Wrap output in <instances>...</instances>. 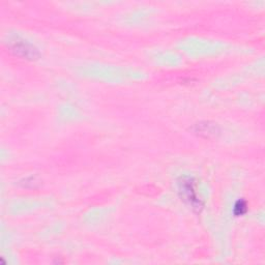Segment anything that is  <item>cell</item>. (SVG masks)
I'll return each instance as SVG.
<instances>
[{
    "instance_id": "cell-1",
    "label": "cell",
    "mask_w": 265,
    "mask_h": 265,
    "mask_svg": "<svg viewBox=\"0 0 265 265\" xmlns=\"http://www.w3.org/2000/svg\"><path fill=\"white\" fill-rule=\"evenodd\" d=\"M177 185H178V194L181 200L188 206H191L194 211L200 212L202 208H203L204 203L197 195L196 180L192 177V176L183 175L178 178Z\"/></svg>"
},
{
    "instance_id": "cell-2",
    "label": "cell",
    "mask_w": 265,
    "mask_h": 265,
    "mask_svg": "<svg viewBox=\"0 0 265 265\" xmlns=\"http://www.w3.org/2000/svg\"><path fill=\"white\" fill-rule=\"evenodd\" d=\"M12 51L16 52V54H20L26 58H35L39 53L37 50L30 44L22 41L21 43L15 42L12 45Z\"/></svg>"
},
{
    "instance_id": "cell-3",
    "label": "cell",
    "mask_w": 265,
    "mask_h": 265,
    "mask_svg": "<svg viewBox=\"0 0 265 265\" xmlns=\"http://www.w3.org/2000/svg\"><path fill=\"white\" fill-rule=\"evenodd\" d=\"M248 211V203L247 201L244 200V199H241L238 200L235 205H234V209H233V212L236 217H241V216H244V214Z\"/></svg>"
}]
</instances>
